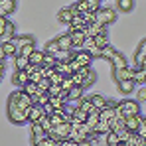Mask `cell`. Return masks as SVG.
Listing matches in <instances>:
<instances>
[{"mask_svg":"<svg viewBox=\"0 0 146 146\" xmlns=\"http://www.w3.org/2000/svg\"><path fill=\"white\" fill-rule=\"evenodd\" d=\"M117 10H121V12H132L134 10V0H117Z\"/></svg>","mask_w":146,"mask_h":146,"instance_id":"484cf974","label":"cell"},{"mask_svg":"<svg viewBox=\"0 0 146 146\" xmlns=\"http://www.w3.org/2000/svg\"><path fill=\"white\" fill-rule=\"evenodd\" d=\"M6 113H8V121L12 122V124H26L28 122V111L18 109L16 103H12V101H8Z\"/></svg>","mask_w":146,"mask_h":146,"instance_id":"6da1fadb","label":"cell"},{"mask_svg":"<svg viewBox=\"0 0 146 146\" xmlns=\"http://www.w3.org/2000/svg\"><path fill=\"white\" fill-rule=\"evenodd\" d=\"M40 126H42V128H44V132H46V134H48V132H51V128H53V124H51V121H49V117L48 115H46V113H44V115H42V117H40Z\"/></svg>","mask_w":146,"mask_h":146,"instance_id":"4dcf8cb0","label":"cell"},{"mask_svg":"<svg viewBox=\"0 0 146 146\" xmlns=\"http://www.w3.org/2000/svg\"><path fill=\"white\" fill-rule=\"evenodd\" d=\"M53 57H55V61H59V63H69L73 59V51H65V49H57L55 53H53Z\"/></svg>","mask_w":146,"mask_h":146,"instance_id":"44dd1931","label":"cell"},{"mask_svg":"<svg viewBox=\"0 0 146 146\" xmlns=\"http://www.w3.org/2000/svg\"><path fill=\"white\" fill-rule=\"evenodd\" d=\"M119 107H121L122 115L124 117H134L140 113V103L132 101V99H124V101H119Z\"/></svg>","mask_w":146,"mask_h":146,"instance_id":"277c9868","label":"cell"},{"mask_svg":"<svg viewBox=\"0 0 146 146\" xmlns=\"http://www.w3.org/2000/svg\"><path fill=\"white\" fill-rule=\"evenodd\" d=\"M30 136H32V146H36L38 142H42L48 134H46V132H40V134H30Z\"/></svg>","mask_w":146,"mask_h":146,"instance_id":"bcb514c9","label":"cell"},{"mask_svg":"<svg viewBox=\"0 0 146 146\" xmlns=\"http://www.w3.org/2000/svg\"><path fill=\"white\" fill-rule=\"evenodd\" d=\"M97 81V73H95V69H89V73L83 77V89H87V87H91L93 83Z\"/></svg>","mask_w":146,"mask_h":146,"instance_id":"f546056e","label":"cell"},{"mask_svg":"<svg viewBox=\"0 0 146 146\" xmlns=\"http://www.w3.org/2000/svg\"><path fill=\"white\" fill-rule=\"evenodd\" d=\"M71 8H73V12H75V14H79V16H81V14H85V12H89V6L85 4V0H77Z\"/></svg>","mask_w":146,"mask_h":146,"instance_id":"1f68e13d","label":"cell"},{"mask_svg":"<svg viewBox=\"0 0 146 146\" xmlns=\"http://www.w3.org/2000/svg\"><path fill=\"white\" fill-rule=\"evenodd\" d=\"M111 63H113V71H117V69H124V67H128V63H126V57L122 55L121 51H117V53H115V57L111 59Z\"/></svg>","mask_w":146,"mask_h":146,"instance_id":"4fadbf2b","label":"cell"},{"mask_svg":"<svg viewBox=\"0 0 146 146\" xmlns=\"http://www.w3.org/2000/svg\"><path fill=\"white\" fill-rule=\"evenodd\" d=\"M6 71V61H0V73Z\"/></svg>","mask_w":146,"mask_h":146,"instance_id":"91938a15","label":"cell"},{"mask_svg":"<svg viewBox=\"0 0 146 146\" xmlns=\"http://www.w3.org/2000/svg\"><path fill=\"white\" fill-rule=\"evenodd\" d=\"M115 146H124V142H117V144H115Z\"/></svg>","mask_w":146,"mask_h":146,"instance_id":"94428289","label":"cell"},{"mask_svg":"<svg viewBox=\"0 0 146 146\" xmlns=\"http://www.w3.org/2000/svg\"><path fill=\"white\" fill-rule=\"evenodd\" d=\"M69 130H71V122H59L51 128V132H48V136L57 144V142H61L69 136Z\"/></svg>","mask_w":146,"mask_h":146,"instance_id":"7a4b0ae2","label":"cell"},{"mask_svg":"<svg viewBox=\"0 0 146 146\" xmlns=\"http://www.w3.org/2000/svg\"><path fill=\"white\" fill-rule=\"evenodd\" d=\"M44 51L42 49H34L32 53H30V57H28V61H30V65H36V67H40L42 65V61H44Z\"/></svg>","mask_w":146,"mask_h":146,"instance_id":"d6986e66","label":"cell"},{"mask_svg":"<svg viewBox=\"0 0 146 146\" xmlns=\"http://www.w3.org/2000/svg\"><path fill=\"white\" fill-rule=\"evenodd\" d=\"M49 105H51L53 111H65V107H67V97H65V93L49 97Z\"/></svg>","mask_w":146,"mask_h":146,"instance_id":"ba28073f","label":"cell"},{"mask_svg":"<svg viewBox=\"0 0 146 146\" xmlns=\"http://www.w3.org/2000/svg\"><path fill=\"white\" fill-rule=\"evenodd\" d=\"M85 4H87V6H89V10H93V12L101 8V0H85Z\"/></svg>","mask_w":146,"mask_h":146,"instance_id":"681fc988","label":"cell"},{"mask_svg":"<svg viewBox=\"0 0 146 146\" xmlns=\"http://www.w3.org/2000/svg\"><path fill=\"white\" fill-rule=\"evenodd\" d=\"M83 91H85L83 87H77V85H75L73 89H69V91L65 93V97H67V101H75V99H81V97H83Z\"/></svg>","mask_w":146,"mask_h":146,"instance_id":"4316f807","label":"cell"},{"mask_svg":"<svg viewBox=\"0 0 146 146\" xmlns=\"http://www.w3.org/2000/svg\"><path fill=\"white\" fill-rule=\"evenodd\" d=\"M57 44H55V40H51V42H48V44H46V48L42 49V51H44V53H48V55H53V53H55V51H57Z\"/></svg>","mask_w":146,"mask_h":146,"instance_id":"74e56055","label":"cell"},{"mask_svg":"<svg viewBox=\"0 0 146 146\" xmlns=\"http://www.w3.org/2000/svg\"><path fill=\"white\" fill-rule=\"evenodd\" d=\"M53 144H55V142H53V140H51L49 136H46V138H44L42 142H38L36 146H53Z\"/></svg>","mask_w":146,"mask_h":146,"instance_id":"f5cc1de1","label":"cell"},{"mask_svg":"<svg viewBox=\"0 0 146 146\" xmlns=\"http://www.w3.org/2000/svg\"><path fill=\"white\" fill-rule=\"evenodd\" d=\"M79 109H81L83 113H91V111H93V103H91V99H89V97H81V105H79Z\"/></svg>","mask_w":146,"mask_h":146,"instance_id":"d590c367","label":"cell"},{"mask_svg":"<svg viewBox=\"0 0 146 146\" xmlns=\"http://www.w3.org/2000/svg\"><path fill=\"white\" fill-rule=\"evenodd\" d=\"M14 42H16V49L24 48V46H30V44H36V38L34 36H14Z\"/></svg>","mask_w":146,"mask_h":146,"instance_id":"ffe728a7","label":"cell"},{"mask_svg":"<svg viewBox=\"0 0 146 146\" xmlns=\"http://www.w3.org/2000/svg\"><path fill=\"white\" fill-rule=\"evenodd\" d=\"M40 79H42V75H40V67H38V71H34L30 75V83H38Z\"/></svg>","mask_w":146,"mask_h":146,"instance_id":"816d5d0a","label":"cell"},{"mask_svg":"<svg viewBox=\"0 0 146 146\" xmlns=\"http://www.w3.org/2000/svg\"><path fill=\"white\" fill-rule=\"evenodd\" d=\"M115 53H117V49L113 48V46H107V48H103L101 49V59H113L115 57Z\"/></svg>","mask_w":146,"mask_h":146,"instance_id":"d6a6232c","label":"cell"},{"mask_svg":"<svg viewBox=\"0 0 146 146\" xmlns=\"http://www.w3.org/2000/svg\"><path fill=\"white\" fill-rule=\"evenodd\" d=\"M81 18H83V22H85V24H93V22H97V20H95V12H93V10H89V12L81 14Z\"/></svg>","mask_w":146,"mask_h":146,"instance_id":"b9f144b4","label":"cell"},{"mask_svg":"<svg viewBox=\"0 0 146 146\" xmlns=\"http://www.w3.org/2000/svg\"><path fill=\"white\" fill-rule=\"evenodd\" d=\"M134 63H136V69H146V40H140V46L134 53Z\"/></svg>","mask_w":146,"mask_h":146,"instance_id":"5b68a950","label":"cell"},{"mask_svg":"<svg viewBox=\"0 0 146 146\" xmlns=\"http://www.w3.org/2000/svg\"><path fill=\"white\" fill-rule=\"evenodd\" d=\"M134 146H146V138H138V140H136V144Z\"/></svg>","mask_w":146,"mask_h":146,"instance_id":"6f0895ef","label":"cell"},{"mask_svg":"<svg viewBox=\"0 0 146 146\" xmlns=\"http://www.w3.org/2000/svg\"><path fill=\"white\" fill-rule=\"evenodd\" d=\"M4 59H6V53H4V49L0 46V61H4Z\"/></svg>","mask_w":146,"mask_h":146,"instance_id":"680465c9","label":"cell"},{"mask_svg":"<svg viewBox=\"0 0 146 146\" xmlns=\"http://www.w3.org/2000/svg\"><path fill=\"white\" fill-rule=\"evenodd\" d=\"M63 91H61V87L59 85H49V89H48V95L49 97H53V95H61Z\"/></svg>","mask_w":146,"mask_h":146,"instance_id":"7dc6e473","label":"cell"},{"mask_svg":"<svg viewBox=\"0 0 146 146\" xmlns=\"http://www.w3.org/2000/svg\"><path fill=\"white\" fill-rule=\"evenodd\" d=\"M57 146H75V142H73V140H69V138H65V140L57 142Z\"/></svg>","mask_w":146,"mask_h":146,"instance_id":"11a10c76","label":"cell"},{"mask_svg":"<svg viewBox=\"0 0 146 146\" xmlns=\"http://www.w3.org/2000/svg\"><path fill=\"white\" fill-rule=\"evenodd\" d=\"M101 2H103V0H101Z\"/></svg>","mask_w":146,"mask_h":146,"instance_id":"e7e4bbea","label":"cell"},{"mask_svg":"<svg viewBox=\"0 0 146 146\" xmlns=\"http://www.w3.org/2000/svg\"><path fill=\"white\" fill-rule=\"evenodd\" d=\"M36 49V44H30V46H24V48L18 49V55H24V57H30V53Z\"/></svg>","mask_w":146,"mask_h":146,"instance_id":"ab89813d","label":"cell"},{"mask_svg":"<svg viewBox=\"0 0 146 146\" xmlns=\"http://www.w3.org/2000/svg\"><path fill=\"white\" fill-rule=\"evenodd\" d=\"M132 81H134V83H138V85H144V81H146V69H134V77H132Z\"/></svg>","mask_w":146,"mask_h":146,"instance_id":"e575fe53","label":"cell"},{"mask_svg":"<svg viewBox=\"0 0 146 146\" xmlns=\"http://www.w3.org/2000/svg\"><path fill=\"white\" fill-rule=\"evenodd\" d=\"M18 8V2L16 0H0V10L8 16V14H14Z\"/></svg>","mask_w":146,"mask_h":146,"instance_id":"e0dca14e","label":"cell"},{"mask_svg":"<svg viewBox=\"0 0 146 146\" xmlns=\"http://www.w3.org/2000/svg\"><path fill=\"white\" fill-rule=\"evenodd\" d=\"M95 20L103 26H111L117 20V10H113V8H103V6H101L99 10H95Z\"/></svg>","mask_w":146,"mask_h":146,"instance_id":"3957f363","label":"cell"},{"mask_svg":"<svg viewBox=\"0 0 146 146\" xmlns=\"http://www.w3.org/2000/svg\"><path fill=\"white\" fill-rule=\"evenodd\" d=\"M119 105V101H115V99H107V107H117Z\"/></svg>","mask_w":146,"mask_h":146,"instance_id":"9f6ffc18","label":"cell"},{"mask_svg":"<svg viewBox=\"0 0 146 146\" xmlns=\"http://www.w3.org/2000/svg\"><path fill=\"white\" fill-rule=\"evenodd\" d=\"M93 44H95L99 49L111 46V42H109V32H107V34H99V36H95V38H93Z\"/></svg>","mask_w":146,"mask_h":146,"instance_id":"603a6c76","label":"cell"},{"mask_svg":"<svg viewBox=\"0 0 146 146\" xmlns=\"http://www.w3.org/2000/svg\"><path fill=\"white\" fill-rule=\"evenodd\" d=\"M48 79H49V83H51V85H59V83H61V79H63V75H59L57 71H53Z\"/></svg>","mask_w":146,"mask_h":146,"instance_id":"7bdbcfd3","label":"cell"},{"mask_svg":"<svg viewBox=\"0 0 146 146\" xmlns=\"http://www.w3.org/2000/svg\"><path fill=\"white\" fill-rule=\"evenodd\" d=\"M85 28H87V24L83 22V18H81L79 14L71 18V22H69V32H85Z\"/></svg>","mask_w":146,"mask_h":146,"instance_id":"5bb4252c","label":"cell"},{"mask_svg":"<svg viewBox=\"0 0 146 146\" xmlns=\"http://www.w3.org/2000/svg\"><path fill=\"white\" fill-rule=\"evenodd\" d=\"M71 77V81H73V85H77V87H83V77L79 75V73H71L69 75Z\"/></svg>","mask_w":146,"mask_h":146,"instance_id":"c3c4849f","label":"cell"},{"mask_svg":"<svg viewBox=\"0 0 146 146\" xmlns=\"http://www.w3.org/2000/svg\"><path fill=\"white\" fill-rule=\"evenodd\" d=\"M55 63H57V61H55V57L46 53V55H44V61H42V67H55Z\"/></svg>","mask_w":146,"mask_h":146,"instance_id":"f35d334b","label":"cell"},{"mask_svg":"<svg viewBox=\"0 0 146 146\" xmlns=\"http://www.w3.org/2000/svg\"><path fill=\"white\" fill-rule=\"evenodd\" d=\"M105 138H107V146H115L117 142H119V136H117L113 130H111V132H107V134H105Z\"/></svg>","mask_w":146,"mask_h":146,"instance_id":"60d3db41","label":"cell"},{"mask_svg":"<svg viewBox=\"0 0 146 146\" xmlns=\"http://www.w3.org/2000/svg\"><path fill=\"white\" fill-rule=\"evenodd\" d=\"M28 57H24V55H14V69L16 71H22V69H26L28 67Z\"/></svg>","mask_w":146,"mask_h":146,"instance_id":"83f0119b","label":"cell"},{"mask_svg":"<svg viewBox=\"0 0 146 146\" xmlns=\"http://www.w3.org/2000/svg\"><path fill=\"white\" fill-rule=\"evenodd\" d=\"M75 146H95L93 144V136H91V138H85V140H81V142H77Z\"/></svg>","mask_w":146,"mask_h":146,"instance_id":"db71d44e","label":"cell"},{"mask_svg":"<svg viewBox=\"0 0 146 146\" xmlns=\"http://www.w3.org/2000/svg\"><path fill=\"white\" fill-rule=\"evenodd\" d=\"M99 34H107V26L99 24V22L87 24V28H85V38H95Z\"/></svg>","mask_w":146,"mask_h":146,"instance_id":"52a82bcc","label":"cell"},{"mask_svg":"<svg viewBox=\"0 0 146 146\" xmlns=\"http://www.w3.org/2000/svg\"><path fill=\"white\" fill-rule=\"evenodd\" d=\"M55 71L59 73V75H63V77H69L73 73V69H71L69 63H59V61H57V63H55Z\"/></svg>","mask_w":146,"mask_h":146,"instance_id":"f1b7e54d","label":"cell"},{"mask_svg":"<svg viewBox=\"0 0 146 146\" xmlns=\"http://www.w3.org/2000/svg\"><path fill=\"white\" fill-rule=\"evenodd\" d=\"M136 103H140V105H144V103H146V89H144V85H140V89H138Z\"/></svg>","mask_w":146,"mask_h":146,"instance_id":"ee69618b","label":"cell"},{"mask_svg":"<svg viewBox=\"0 0 146 146\" xmlns=\"http://www.w3.org/2000/svg\"><path fill=\"white\" fill-rule=\"evenodd\" d=\"M0 46H2V49H4L6 57H14V55H18V49H16V42H14V38L8 40V42H2Z\"/></svg>","mask_w":146,"mask_h":146,"instance_id":"2e32d148","label":"cell"},{"mask_svg":"<svg viewBox=\"0 0 146 146\" xmlns=\"http://www.w3.org/2000/svg\"><path fill=\"white\" fill-rule=\"evenodd\" d=\"M55 44H57V48H59V49L73 51V44H71V38H69V34H61V36H57V38H55Z\"/></svg>","mask_w":146,"mask_h":146,"instance_id":"30bf717a","label":"cell"},{"mask_svg":"<svg viewBox=\"0 0 146 146\" xmlns=\"http://www.w3.org/2000/svg\"><path fill=\"white\" fill-rule=\"evenodd\" d=\"M2 75H4V73H0V81H2Z\"/></svg>","mask_w":146,"mask_h":146,"instance_id":"6125c7cd","label":"cell"},{"mask_svg":"<svg viewBox=\"0 0 146 146\" xmlns=\"http://www.w3.org/2000/svg\"><path fill=\"white\" fill-rule=\"evenodd\" d=\"M22 91H24L26 95H30V97H36V95H38V85H36V83H30V81H28L24 87H22Z\"/></svg>","mask_w":146,"mask_h":146,"instance_id":"836d02e7","label":"cell"},{"mask_svg":"<svg viewBox=\"0 0 146 146\" xmlns=\"http://www.w3.org/2000/svg\"><path fill=\"white\" fill-rule=\"evenodd\" d=\"M73 59L79 63V67H91L93 63V57L85 51V49H79V51H73Z\"/></svg>","mask_w":146,"mask_h":146,"instance_id":"8992f818","label":"cell"},{"mask_svg":"<svg viewBox=\"0 0 146 146\" xmlns=\"http://www.w3.org/2000/svg\"><path fill=\"white\" fill-rule=\"evenodd\" d=\"M6 24H8V18L0 16V38H2V36H4V32H6Z\"/></svg>","mask_w":146,"mask_h":146,"instance_id":"f907efd6","label":"cell"},{"mask_svg":"<svg viewBox=\"0 0 146 146\" xmlns=\"http://www.w3.org/2000/svg\"><path fill=\"white\" fill-rule=\"evenodd\" d=\"M115 119V107H105L103 111H99V121L111 122Z\"/></svg>","mask_w":146,"mask_h":146,"instance_id":"7402d4cb","label":"cell"},{"mask_svg":"<svg viewBox=\"0 0 146 146\" xmlns=\"http://www.w3.org/2000/svg\"><path fill=\"white\" fill-rule=\"evenodd\" d=\"M91 103H93V109H97V111H103L105 107H107V99L103 97V95H91Z\"/></svg>","mask_w":146,"mask_h":146,"instance_id":"cb8c5ba5","label":"cell"},{"mask_svg":"<svg viewBox=\"0 0 146 146\" xmlns=\"http://www.w3.org/2000/svg\"><path fill=\"white\" fill-rule=\"evenodd\" d=\"M59 87H61V91H63V93H67V91H69V89H73L75 85H73L71 77H63V79H61V83H59Z\"/></svg>","mask_w":146,"mask_h":146,"instance_id":"8d00e7d4","label":"cell"},{"mask_svg":"<svg viewBox=\"0 0 146 146\" xmlns=\"http://www.w3.org/2000/svg\"><path fill=\"white\" fill-rule=\"evenodd\" d=\"M67 34H69V38H71L73 51L83 49V44H85V32H67Z\"/></svg>","mask_w":146,"mask_h":146,"instance_id":"9c48e42d","label":"cell"},{"mask_svg":"<svg viewBox=\"0 0 146 146\" xmlns=\"http://www.w3.org/2000/svg\"><path fill=\"white\" fill-rule=\"evenodd\" d=\"M97 146H107V144H97Z\"/></svg>","mask_w":146,"mask_h":146,"instance_id":"be15d7a7","label":"cell"},{"mask_svg":"<svg viewBox=\"0 0 146 146\" xmlns=\"http://www.w3.org/2000/svg\"><path fill=\"white\" fill-rule=\"evenodd\" d=\"M42 115H44V109L38 107V105H32V107L28 109V122H38Z\"/></svg>","mask_w":146,"mask_h":146,"instance_id":"9a60e30c","label":"cell"},{"mask_svg":"<svg viewBox=\"0 0 146 146\" xmlns=\"http://www.w3.org/2000/svg\"><path fill=\"white\" fill-rule=\"evenodd\" d=\"M117 85H119V91H121L122 95H130V93L134 91V85H136V83H134L132 79H124V81H119Z\"/></svg>","mask_w":146,"mask_h":146,"instance_id":"ac0fdd59","label":"cell"},{"mask_svg":"<svg viewBox=\"0 0 146 146\" xmlns=\"http://www.w3.org/2000/svg\"><path fill=\"white\" fill-rule=\"evenodd\" d=\"M107 132H111V126H109V122L99 121L97 124L93 126V136H97V134H107Z\"/></svg>","mask_w":146,"mask_h":146,"instance_id":"d4e9b609","label":"cell"},{"mask_svg":"<svg viewBox=\"0 0 146 146\" xmlns=\"http://www.w3.org/2000/svg\"><path fill=\"white\" fill-rule=\"evenodd\" d=\"M73 16H77V14L73 12V8H71V6H65V8H61V10L57 12V20H59L61 24H69Z\"/></svg>","mask_w":146,"mask_h":146,"instance_id":"8fae6325","label":"cell"},{"mask_svg":"<svg viewBox=\"0 0 146 146\" xmlns=\"http://www.w3.org/2000/svg\"><path fill=\"white\" fill-rule=\"evenodd\" d=\"M136 136H140V138H146V119H144V121H140L138 128H136Z\"/></svg>","mask_w":146,"mask_h":146,"instance_id":"f6af8a7d","label":"cell"},{"mask_svg":"<svg viewBox=\"0 0 146 146\" xmlns=\"http://www.w3.org/2000/svg\"><path fill=\"white\" fill-rule=\"evenodd\" d=\"M28 81H30V77H28V73H26L24 69H22V71H14V75H12V83H14L16 87H20V89L24 87Z\"/></svg>","mask_w":146,"mask_h":146,"instance_id":"7c38bea8","label":"cell"}]
</instances>
